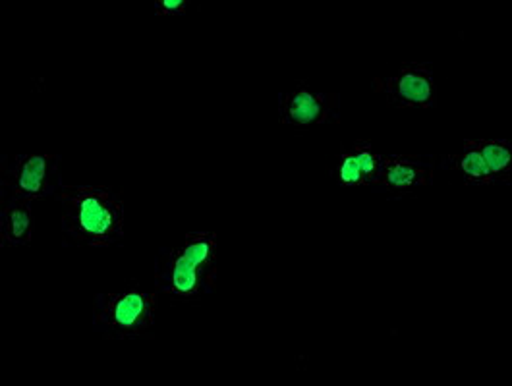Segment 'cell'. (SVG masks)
<instances>
[{
    "instance_id": "3957f363",
    "label": "cell",
    "mask_w": 512,
    "mask_h": 386,
    "mask_svg": "<svg viewBox=\"0 0 512 386\" xmlns=\"http://www.w3.org/2000/svg\"><path fill=\"white\" fill-rule=\"evenodd\" d=\"M159 305L157 290H145L130 280L114 292L97 294L93 300V325L105 338L134 340L151 336Z\"/></svg>"
},
{
    "instance_id": "ba28073f",
    "label": "cell",
    "mask_w": 512,
    "mask_h": 386,
    "mask_svg": "<svg viewBox=\"0 0 512 386\" xmlns=\"http://www.w3.org/2000/svg\"><path fill=\"white\" fill-rule=\"evenodd\" d=\"M377 186L406 193L433 184V163L422 155H385Z\"/></svg>"
},
{
    "instance_id": "8fae6325",
    "label": "cell",
    "mask_w": 512,
    "mask_h": 386,
    "mask_svg": "<svg viewBox=\"0 0 512 386\" xmlns=\"http://www.w3.org/2000/svg\"><path fill=\"white\" fill-rule=\"evenodd\" d=\"M443 166L456 172L470 186H493L495 184L484 159L480 157V153L476 149H472L468 145V141H464V145L458 153L449 155Z\"/></svg>"
},
{
    "instance_id": "5b68a950",
    "label": "cell",
    "mask_w": 512,
    "mask_h": 386,
    "mask_svg": "<svg viewBox=\"0 0 512 386\" xmlns=\"http://www.w3.org/2000/svg\"><path fill=\"white\" fill-rule=\"evenodd\" d=\"M375 93L397 109H433L437 103V85L431 64L406 62L389 78H373Z\"/></svg>"
},
{
    "instance_id": "6da1fadb",
    "label": "cell",
    "mask_w": 512,
    "mask_h": 386,
    "mask_svg": "<svg viewBox=\"0 0 512 386\" xmlns=\"http://www.w3.org/2000/svg\"><path fill=\"white\" fill-rule=\"evenodd\" d=\"M62 230L74 244L111 248L124 240V199L111 186H66L57 193Z\"/></svg>"
},
{
    "instance_id": "52a82bcc",
    "label": "cell",
    "mask_w": 512,
    "mask_h": 386,
    "mask_svg": "<svg viewBox=\"0 0 512 386\" xmlns=\"http://www.w3.org/2000/svg\"><path fill=\"white\" fill-rule=\"evenodd\" d=\"M383 157L371 145L370 139H358L350 149L342 151L335 165L331 166V176L344 188L375 186Z\"/></svg>"
},
{
    "instance_id": "9c48e42d",
    "label": "cell",
    "mask_w": 512,
    "mask_h": 386,
    "mask_svg": "<svg viewBox=\"0 0 512 386\" xmlns=\"http://www.w3.org/2000/svg\"><path fill=\"white\" fill-rule=\"evenodd\" d=\"M33 238V203L2 197L0 205V246L20 248L29 246Z\"/></svg>"
},
{
    "instance_id": "7c38bea8",
    "label": "cell",
    "mask_w": 512,
    "mask_h": 386,
    "mask_svg": "<svg viewBox=\"0 0 512 386\" xmlns=\"http://www.w3.org/2000/svg\"><path fill=\"white\" fill-rule=\"evenodd\" d=\"M190 2L188 0H157L155 2V14L157 16H180L188 12Z\"/></svg>"
},
{
    "instance_id": "30bf717a",
    "label": "cell",
    "mask_w": 512,
    "mask_h": 386,
    "mask_svg": "<svg viewBox=\"0 0 512 386\" xmlns=\"http://www.w3.org/2000/svg\"><path fill=\"white\" fill-rule=\"evenodd\" d=\"M468 145L480 153L495 184H511L512 145L509 139H468Z\"/></svg>"
},
{
    "instance_id": "8992f818",
    "label": "cell",
    "mask_w": 512,
    "mask_h": 386,
    "mask_svg": "<svg viewBox=\"0 0 512 386\" xmlns=\"http://www.w3.org/2000/svg\"><path fill=\"white\" fill-rule=\"evenodd\" d=\"M279 122L285 126L310 128L341 122V95L317 91L308 83H294L279 97Z\"/></svg>"
},
{
    "instance_id": "7a4b0ae2",
    "label": "cell",
    "mask_w": 512,
    "mask_h": 386,
    "mask_svg": "<svg viewBox=\"0 0 512 386\" xmlns=\"http://www.w3.org/2000/svg\"><path fill=\"white\" fill-rule=\"evenodd\" d=\"M217 234L190 232L178 246L161 255L155 271V290L174 302L192 304L217 284Z\"/></svg>"
},
{
    "instance_id": "277c9868",
    "label": "cell",
    "mask_w": 512,
    "mask_h": 386,
    "mask_svg": "<svg viewBox=\"0 0 512 386\" xmlns=\"http://www.w3.org/2000/svg\"><path fill=\"white\" fill-rule=\"evenodd\" d=\"M58 155H12L0 165L2 197H16L29 203L45 199L55 192L58 180Z\"/></svg>"
}]
</instances>
